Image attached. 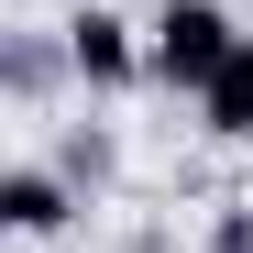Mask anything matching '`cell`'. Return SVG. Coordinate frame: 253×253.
Masks as SVG:
<instances>
[{
    "label": "cell",
    "mask_w": 253,
    "mask_h": 253,
    "mask_svg": "<svg viewBox=\"0 0 253 253\" xmlns=\"http://www.w3.org/2000/svg\"><path fill=\"white\" fill-rule=\"evenodd\" d=\"M143 55H154V88L198 99L209 77L242 55V22L220 11V0H154V22H143Z\"/></svg>",
    "instance_id": "cell-1"
},
{
    "label": "cell",
    "mask_w": 253,
    "mask_h": 253,
    "mask_svg": "<svg viewBox=\"0 0 253 253\" xmlns=\"http://www.w3.org/2000/svg\"><path fill=\"white\" fill-rule=\"evenodd\" d=\"M55 33H66V66H77V88H88V99H121V88H143V77H154L143 22H132V11H110V0H77Z\"/></svg>",
    "instance_id": "cell-2"
},
{
    "label": "cell",
    "mask_w": 253,
    "mask_h": 253,
    "mask_svg": "<svg viewBox=\"0 0 253 253\" xmlns=\"http://www.w3.org/2000/svg\"><path fill=\"white\" fill-rule=\"evenodd\" d=\"M77 209H88V198H77L55 165H11V176H0V231H11V242H55Z\"/></svg>",
    "instance_id": "cell-3"
},
{
    "label": "cell",
    "mask_w": 253,
    "mask_h": 253,
    "mask_svg": "<svg viewBox=\"0 0 253 253\" xmlns=\"http://www.w3.org/2000/svg\"><path fill=\"white\" fill-rule=\"evenodd\" d=\"M198 132L209 143H253V33H242V55L198 88Z\"/></svg>",
    "instance_id": "cell-4"
},
{
    "label": "cell",
    "mask_w": 253,
    "mask_h": 253,
    "mask_svg": "<svg viewBox=\"0 0 253 253\" xmlns=\"http://www.w3.org/2000/svg\"><path fill=\"white\" fill-rule=\"evenodd\" d=\"M44 165H55V176H66L77 198H99V187L121 176V143L99 132V121H66V132H55V154H44Z\"/></svg>",
    "instance_id": "cell-5"
},
{
    "label": "cell",
    "mask_w": 253,
    "mask_h": 253,
    "mask_svg": "<svg viewBox=\"0 0 253 253\" xmlns=\"http://www.w3.org/2000/svg\"><path fill=\"white\" fill-rule=\"evenodd\" d=\"M55 77H77V66H66V33H11V99L33 110Z\"/></svg>",
    "instance_id": "cell-6"
},
{
    "label": "cell",
    "mask_w": 253,
    "mask_h": 253,
    "mask_svg": "<svg viewBox=\"0 0 253 253\" xmlns=\"http://www.w3.org/2000/svg\"><path fill=\"white\" fill-rule=\"evenodd\" d=\"M209 253H253V198H220V220H209Z\"/></svg>",
    "instance_id": "cell-7"
}]
</instances>
